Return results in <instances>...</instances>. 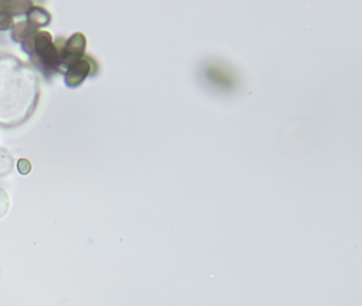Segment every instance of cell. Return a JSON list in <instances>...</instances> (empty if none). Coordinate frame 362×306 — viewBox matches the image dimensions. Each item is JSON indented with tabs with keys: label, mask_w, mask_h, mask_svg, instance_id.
<instances>
[{
	"label": "cell",
	"mask_w": 362,
	"mask_h": 306,
	"mask_svg": "<svg viewBox=\"0 0 362 306\" xmlns=\"http://www.w3.org/2000/svg\"><path fill=\"white\" fill-rule=\"evenodd\" d=\"M27 14H28V22H27L30 26L34 27L35 29L45 26L51 22V15L42 8H30Z\"/></svg>",
	"instance_id": "5b68a950"
},
{
	"label": "cell",
	"mask_w": 362,
	"mask_h": 306,
	"mask_svg": "<svg viewBox=\"0 0 362 306\" xmlns=\"http://www.w3.org/2000/svg\"><path fill=\"white\" fill-rule=\"evenodd\" d=\"M32 51H34L37 60L45 69L55 72L61 65L59 51L53 44L51 35L48 32H39L35 34L29 53Z\"/></svg>",
	"instance_id": "6da1fadb"
},
{
	"label": "cell",
	"mask_w": 362,
	"mask_h": 306,
	"mask_svg": "<svg viewBox=\"0 0 362 306\" xmlns=\"http://www.w3.org/2000/svg\"><path fill=\"white\" fill-rule=\"evenodd\" d=\"M92 70L90 62L86 59H80L68 66L66 72V84L68 86H78L86 79Z\"/></svg>",
	"instance_id": "277c9868"
},
{
	"label": "cell",
	"mask_w": 362,
	"mask_h": 306,
	"mask_svg": "<svg viewBox=\"0 0 362 306\" xmlns=\"http://www.w3.org/2000/svg\"><path fill=\"white\" fill-rule=\"evenodd\" d=\"M31 8L29 1H0V30L13 28V14L27 13Z\"/></svg>",
	"instance_id": "3957f363"
},
{
	"label": "cell",
	"mask_w": 362,
	"mask_h": 306,
	"mask_svg": "<svg viewBox=\"0 0 362 306\" xmlns=\"http://www.w3.org/2000/svg\"><path fill=\"white\" fill-rule=\"evenodd\" d=\"M86 39L82 33H74L69 40L66 42L65 46L60 51V61L61 64L72 65L74 62L82 59L86 51Z\"/></svg>",
	"instance_id": "7a4b0ae2"
}]
</instances>
